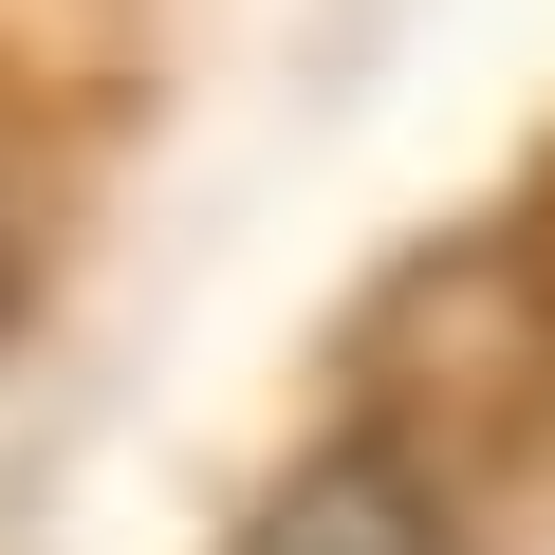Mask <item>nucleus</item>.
<instances>
[{
    "instance_id": "1",
    "label": "nucleus",
    "mask_w": 555,
    "mask_h": 555,
    "mask_svg": "<svg viewBox=\"0 0 555 555\" xmlns=\"http://www.w3.org/2000/svg\"><path fill=\"white\" fill-rule=\"evenodd\" d=\"M241 555H481V537L444 518V481L408 444H352V463H297V481H278L241 518Z\"/></svg>"
}]
</instances>
